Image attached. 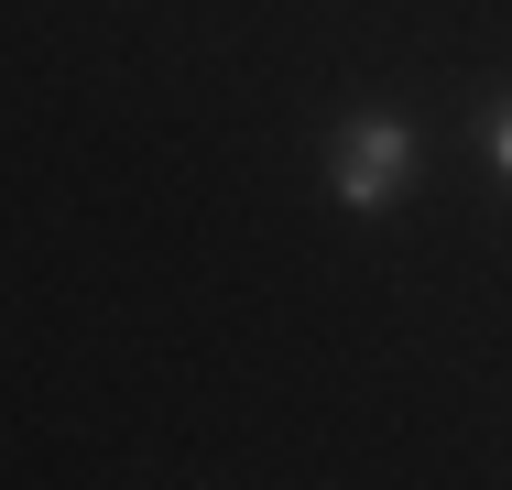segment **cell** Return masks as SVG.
I'll return each instance as SVG.
<instances>
[{"label":"cell","instance_id":"1","mask_svg":"<svg viewBox=\"0 0 512 490\" xmlns=\"http://www.w3.org/2000/svg\"><path fill=\"white\" fill-rule=\"evenodd\" d=\"M327 175H338V207H360V218H382L393 186L414 175V131L393 109H360V120H338V153H327Z\"/></svg>","mask_w":512,"mask_h":490},{"label":"cell","instance_id":"2","mask_svg":"<svg viewBox=\"0 0 512 490\" xmlns=\"http://www.w3.org/2000/svg\"><path fill=\"white\" fill-rule=\"evenodd\" d=\"M480 142H491V164L512 175V98H491V120H480Z\"/></svg>","mask_w":512,"mask_h":490}]
</instances>
